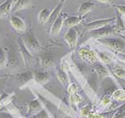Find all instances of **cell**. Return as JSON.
Listing matches in <instances>:
<instances>
[{"instance_id":"cell-1","label":"cell","mask_w":125,"mask_h":118,"mask_svg":"<svg viewBox=\"0 0 125 118\" xmlns=\"http://www.w3.org/2000/svg\"><path fill=\"white\" fill-rule=\"evenodd\" d=\"M96 41L111 49L115 50V52L125 53V39L123 38L106 37L96 39Z\"/></svg>"},{"instance_id":"cell-2","label":"cell","mask_w":125,"mask_h":118,"mask_svg":"<svg viewBox=\"0 0 125 118\" xmlns=\"http://www.w3.org/2000/svg\"><path fill=\"white\" fill-rule=\"evenodd\" d=\"M22 41H23L24 45L26 46V47L31 51L32 54L34 53H39L41 51L42 46L39 43V41L35 37L32 30H30L28 32H24L23 36L21 37Z\"/></svg>"},{"instance_id":"cell-3","label":"cell","mask_w":125,"mask_h":118,"mask_svg":"<svg viewBox=\"0 0 125 118\" xmlns=\"http://www.w3.org/2000/svg\"><path fill=\"white\" fill-rule=\"evenodd\" d=\"M32 92L34 93L35 97L38 98V99L40 101V103L43 106V108L47 111V113L48 114L50 118H57V111H58V107L56 106V104L49 100L48 98L41 95L39 92L35 91V90H32Z\"/></svg>"},{"instance_id":"cell-4","label":"cell","mask_w":125,"mask_h":118,"mask_svg":"<svg viewBox=\"0 0 125 118\" xmlns=\"http://www.w3.org/2000/svg\"><path fill=\"white\" fill-rule=\"evenodd\" d=\"M17 45H18L19 51H20L21 59L23 61L24 64L26 65L27 68H31L34 65V64H35V59H34L33 54L24 45L21 37L17 39Z\"/></svg>"},{"instance_id":"cell-5","label":"cell","mask_w":125,"mask_h":118,"mask_svg":"<svg viewBox=\"0 0 125 118\" xmlns=\"http://www.w3.org/2000/svg\"><path fill=\"white\" fill-rule=\"evenodd\" d=\"M111 34H115V25H111V24L101 27L99 29L88 32V36L89 38L95 39L96 40L99 39H103V38L109 37Z\"/></svg>"},{"instance_id":"cell-6","label":"cell","mask_w":125,"mask_h":118,"mask_svg":"<svg viewBox=\"0 0 125 118\" xmlns=\"http://www.w3.org/2000/svg\"><path fill=\"white\" fill-rule=\"evenodd\" d=\"M78 54L80 55V57L83 61H85L86 63L90 64H94L96 63V61L98 60L96 52H95L94 50L90 49L88 47H81L78 51Z\"/></svg>"},{"instance_id":"cell-7","label":"cell","mask_w":125,"mask_h":118,"mask_svg":"<svg viewBox=\"0 0 125 118\" xmlns=\"http://www.w3.org/2000/svg\"><path fill=\"white\" fill-rule=\"evenodd\" d=\"M116 19V17H111V18H104V19H98V20H95L92 21L90 22H87V23L83 24V27L85 31L87 32H90L93 30L99 29L101 27H104L105 25H108L111 22L115 21V20Z\"/></svg>"},{"instance_id":"cell-8","label":"cell","mask_w":125,"mask_h":118,"mask_svg":"<svg viewBox=\"0 0 125 118\" xmlns=\"http://www.w3.org/2000/svg\"><path fill=\"white\" fill-rule=\"evenodd\" d=\"M63 39H64V40L68 44L70 49L71 50L74 49L76 47V46H77V43H78V39H79L78 30L76 29L75 27L68 29V32L64 34Z\"/></svg>"},{"instance_id":"cell-9","label":"cell","mask_w":125,"mask_h":118,"mask_svg":"<svg viewBox=\"0 0 125 118\" xmlns=\"http://www.w3.org/2000/svg\"><path fill=\"white\" fill-rule=\"evenodd\" d=\"M15 80L18 83L20 89L27 86L32 80H34V72L26 71L23 73H19L15 74Z\"/></svg>"},{"instance_id":"cell-10","label":"cell","mask_w":125,"mask_h":118,"mask_svg":"<svg viewBox=\"0 0 125 118\" xmlns=\"http://www.w3.org/2000/svg\"><path fill=\"white\" fill-rule=\"evenodd\" d=\"M10 24L12 25V27L15 30L16 32H21V33H24V32H27V27H26L25 21H23V19H21V17H19V16L11 15Z\"/></svg>"},{"instance_id":"cell-11","label":"cell","mask_w":125,"mask_h":118,"mask_svg":"<svg viewBox=\"0 0 125 118\" xmlns=\"http://www.w3.org/2000/svg\"><path fill=\"white\" fill-rule=\"evenodd\" d=\"M63 21H64V20H63V14L61 13L60 15L55 19V21L53 22L52 25H51L49 32L50 37H55V36H58V35L60 34L62 27L63 25Z\"/></svg>"},{"instance_id":"cell-12","label":"cell","mask_w":125,"mask_h":118,"mask_svg":"<svg viewBox=\"0 0 125 118\" xmlns=\"http://www.w3.org/2000/svg\"><path fill=\"white\" fill-rule=\"evenodd\" d=\"M39 62L42 68L46 70H49L55 67V59H54V56L50 54H43L42 55H40Z\"/></svg>"},{"instance_id":"cell-13","label":"cell","mask_w":125,"mask_h":118,"mask_svg":"<svg viewBox=\"0 0 125 118\" xmlns=\"http://www.w3.org/2000/svg\"><path fill=\"white\" fill-rule=\"evenodd\" d=\"M84 19H85V16H68L67 18L65 19L64 21H63V26L66 28V29H71L73 27L77 26L78 24L83 22Z\"/></svg>"},{"instance_id":"cell-14","label":"cell","mask_w":125,"mask_h":118,"mask_svg":"<svg viewBox=\"0 0 125 118\" xmlns=\"http://www.w3.org/2000/svg\"><path fill=\"white\" fill-rule=\"evenodd\" d=\"M42 109H43V106L40 103V101L38 98H36V99H34L30 102L29 106H28L27 116H28V117H31L34 115L39 113V111H41Z\"/></svg>"},{"instance_id":"cell-15","label":"cell","mask_w":125,"mask_h":118,"mask_svg":"<svg viewBox=\"0 0 125 118\" xmlns=\"http://www.w3.org/2000/svg\"><path fill=\"white\" fill-rule=\"evenodd\" d=\"M15 0H5L0 4V18H5L13 10V5Z\"/></svg>"},{"instance_id":"cell-16","label":"cell","mask_w":125,"mask_h":118,"mask_svg":"<svg viewBox=\"0 0 125 118\" xmlns=\"http://www.w3.org/2000/svg\"><path fill=\"white\" fill-rule=\"evenodd\" d=\"M51 79V74L47 72H34V81L39 85H44L47 83Z\"/></svg>"},{"instance_id":"cell-17","label":"cell","mask_w":125,"mask_h":118,"mask_svg":"<svg viewBox=\"0 0 125 118\" xmlns=\"http://www.w3.org/2000/svg\"><path fill=\"white\" fill-rule=\"evenodd\" d=\"M95 71H96L97 77H98L99 81H103L106 77H111V73L108 70L106 66L104 65V64H97L95 65Z\"/></svg>"},{"instance_id":"cell-18","label":"cell","mask_w":125,"mask_h":118,"mask_svg":"<svg viewBox=\"0 0 125 118\" xmlns=\"http://www.w3.org/2000/svg\"><path fill=\"white\" fill-rule=\"evenodd\" d=\"M64 4H65V0H59V2H58V4L56 5V6H55V7L54 8V10H52V12H51V14H50L49 20L47 21V23L50 24V25H52L53 22L55 21V19L61 14V12H62V7H63Z\"/></svg>"},{"instance_id":"cell-19","label":"cell","mask_w":125,"mask_h":118,"mask_svg":"<svg viewBox=\"0 0 125 118\" xmlns=\"http://www.w3.org/2000/svg\"><path fill=\"white\" fill-rule=\"evenodd\" d=\"M33 6L32 0H16L15 4L13 5L12 13H16L23 9H28Z\"/></svg>"},{"instance_id":"cell-20","label":"cell","mask_w":125,"mask_h":118,"mask_svg":"<svg viewBox=\"0 0 125 118\" xmlns=\"http://www.w3.org/2000/svg\"><path fill=\"white\" fill-rule=\"evenodd\" d=\"M15 97V93L14 92H11V93H6V92H3L0 94V108L7 107L10 105L12 101L13 100Z\"/></svg>"},{"instance_id":"cell-21","label":"cell","mask_w":125,"mask_h":118,"mask_svg":"<svg viewBox=\"0 0 125 118\" xmlns=\"http://www.w3.org/2000/svg\"><path fill=\"white\" fill-rule=\"evenodd\" d=\"M95 8V3L89 1V2H83L81 3L80 6L77 9V12L80 13V15L85 16L88 13L92 11Z\"/></svg>"},{"instance_id":"cell-22","label":"cell","mask_w":125,"mask_h":118,"mask_svg":"<svg viewBox=\"0 0 125 118\" xmlns=\"http://www.w3.org/2000/svg\"><path fill=\"white\" fill-rule=\"evenodd\" d=\"M55 72H56V76H57V79L60 81V83L64 88H67L69 86V78H68L67 75V72L64 71L61 66L57 67Z\"/></svg>"},{"instance_id":"cell-23","label":"cell","mask_w":125,"mask_h":118,"mask_svg":"<svg viewBox=\"0 0 125 118\" xmlns=\"http://www.w3.org/2000/svg\"><path fill=\"white\" fill-rule=\"evenodd\" d=\"M7 55H8V60L6 65L10 69H16L19 66V61L16 54L13 52V50L9 51V52H8L7 50Z\"/></svg>"},{"instance_id":"cell-24","label":"cell","mask_w":125,"mask_h":118,"mask_svg":"<svg viewBox=\"0 0 125 118\" xmlns=\"http://www.w3.org/2000/svg\"><path fill=\"white\" fill-rule=\"evenodd\" d=\"M115 34H125V24L120 14H117V16H116V22L115 24Z\"/></svg>"},{"instance_id":"cell-25","label":"cell","mask_w":125,"mask_h":118,"mask_svg":"<svg viewBox=\"0 0 125 118\" xmlns=\"http://www.w3.org/2000/svg\"><path fill=\"white\" fill-rule=\"evenodd\" d=\"M52 10H50L48 8H43L39 11V15H38V20L41 24L47 23V21L49 20L50 14H51Z\"/></svg>"},{"instance_id":"cell-26","label":"cell","mask_w":125,"mask_h":118,"mask_svg":"<svg viewBox=\"0 0 125 118\" xmlns=\"http://www.w3.org/2000/svg\"><path fill=\"white\" fill-rule=\"evenodd\" d=\"M8 60V55H7V50L5 47H0V71L7 64Z\"/></svg>"},{"instance_id":"cell-27","label":"cell","mask_w":125,"mask_h":118,"mask_svg":"<svg viewBox=\"0 0 125 118\" xmlns=\"http://www.w3.org/2000/svg\"><path fill=\"white\" fill-rule=\"evenodd\" d=\"M112 98L119 102L125 101V89H116L115 91L113 92Z\"/></svg>"},{"instance_id":"cell-28","label":"cell","mask_w":125,"mask_h":118,"mask_svg":"<svg viewBox=\"0 0 125 118\" xmlns=\"http://www.w3.org/2000/svg\"><path fill=\"white\" fill-rule=\"evenodd\" d=\"M111 118H125V103L116 108Z\"/></svg>"},{"instance_id":"cell-29","label":"cell","mask_w":125,"mask_h":118,"mask_svg":"<svg viewBox=\"0 0 125 118\" xmlns=\"http://www.w3.org/2000/svg\"><path fill=\"white\" fill-rule=\"evenodd\" d=\"M96 55H97V57L102 63H104V64H109L112 62V58L110 57L109 55L104 54L103 52H99V51H96Z\"/></svg>"},{"instance_id":"cell-30","label":"cell","mask_w":125,"mask_h":118,"mask_svg":"<svg viewBox=\"0 0 125 118\" xmlns=\"http://www.w3.org/2000/svg\"><path fill=\"white\" fill-rule=\"evenodd\" d=\"M113 74H115L116 78L124 80L125 79V69L121 67V66H116L113 70Z\"/></svg>"},{"instance_id":"cell-31","label":"cell","mask_w":125,"mask_h":118,"mask_svg":"<svg viewBox=\"0 0 125 118\" xmlns=\"http://www.w3.org/2000/svg\"><path fill=\"white\" fill-rule=\"evenodd\" d=\"M69 101L72 105L77 106L79 103L81 101V97L80 96V94L77 93H73V94H69Z\"/></svg>"},{"instance_id":"cell-32","label":"cell","mask_w":125,"mask_h":118,"mask_svg":"<svg viewBox=\"0 0 125 118\" xmlns=\"http://www.w3.org/2000/svg\"><path fill=\"white\" fill-rule=\"evenodd\" d=\"M91 112H92L91 106L89 104V105H86L85 107H83L81 108V111H80V114H81V116L82 117H88Z\"/></svg>"},{"instance_id":"cell-33","label":"cell","mask_w":125,"mask_h":118,"mask_svg":"<svg viewBox=\"0 0 125 118\" xmlns=\"http://www.w3.org/2000/svg\"><path fill=\"white\" fill-rule=\"evenodd\" d=\"M79 90V87L76 83H71L67 87V92L68 94H73V93H77Z\"/></svg>"},{"instance_id":"cell-34","label":"cell","mask_w":125,"mask_h":118,"mask_svg":"<svg viewBox=\"0 0 125 118\" xmlns=\"http://www.w3.org/2000/svg\"><path fill=\"white\" fill-rule=\"evenodd\" d=\"M111 98H112L111 95L105 94L101 100V105L103 106V107H107V106H109L110 104H111Z\"/></svg>"},{"instance_id":"cell-35","label":"cell","mask_w":125,"mask_h":118,"mask_svg":"<svg viewBox=\"0 0 125 118\" xmlns=\"http://www.w3.org/2000/svg\"><path fill=\"white\" fill-rule=\"evenodd\" d=\"M33 117L34 118H50L49 116H48V114L47 113V111L45 110L44 108H43L41 111H39L38 114L34 115Z\"/></svg>"},{"instance_id":"cell-36","label":"cell","mask_w":125,"mask_h":118,"mask_svg":"<svg viewBox=\"0 0 125 118\" xmlns=\"http://www.w3.org/2000/svg\"><path fill=\"white\" fill-rule=\"evenodd\" d=\"M116 7H117L119 13H120L122 15L125 16V5H118Z\"/></svg>"},{"instance_id":"cell-37","label":"cell","mask_w":125,"mask_h":118,"mask_svg":"<svg viewBox=\"0 0 125 118\" xmlns=\"http://www.w3.org/2000/svg\"><path fill=\"white\" fill-rule=\"evenodd\" d=\"M0 118H13V116L7 112H0Z\"/></svg>"},{"instance_id":"cell-38","label":"cell","mask_w":125,"mask_h":118,"mask_svg":"<svg viewBox=\"0 0 125 118\" xmlns=\"http://www.w3.org/2000/svg\"><path fill=\"white\" fill-rule=\"evenodd\" d=\"M97 2L104 4V5H114L115 0H96Z\"/></svg>"},{"instance_id":"cell-39","label":"cell","mask_w":125,"mask_h":118,"mask_svg":"<svg viewBox=\"0 0 125 118\" xmlns=\"http://www.w3.org/2000/svg\"><path fill=\"white\" fill-rule=\"evenodd\" d=\"M117 57L119 58L121 61H123V63H125V53L117 52Z\"/></svg>"},{"instance_id":"cell-40","label":"cell","mask_w":125,"mask_h":118,"mask_svg":"<svg viewBox=\"0 0 125 118\" xmlns=\"http://www.w3.org/2000/svg\"><path fill=\"white\" fill-rule=\"evenodd\" d=\"M6 77H7V75H5V74H0V80H2V79H5Z\"/></svg>"},{"instance_id":"cell-41","label":"cell","mask_w":125,"mask_h":118,"mask_svg":"<svg viewBox=\"0 0 125 118\" xmlns=\"http://www.w3.org/2000/svg\"><path fill=\"white\" fill-rule=\"evenodd\" d=\"M19 118H27V117H24V116H20Z\"/></svg>"},{"instance_id":"cell-42","label":"cell","mask_w":125,"mask_h":118,"mask_svg":"<svg viewBox=\"0 0 125 118\" xmlns=\"http://www.w3.org/2000/svg\"><path fill=\"white\" fill-rule=\"evenodd\" d=\"M29 118H34V117H33V116H31V117H29Z\"/></svg>"}]
</instances>
